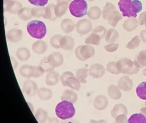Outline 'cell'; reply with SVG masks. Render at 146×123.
I'll use <instances>...</instances> for the list:
<instances>
[{
  "label": "cell",
  "mask_w": 146,
  "mask_h": 123,
  "mask_svg": "<svg viewBox=\"0 0 146 123\" xmlns=\"http://www.w3.org/2000/svg\"><path fill=\"white\" fill-rule=\"evenodd\" d=\"M55 5L54 3L49 4L46 6L45 9L46 19H48L52 21H54L58 17L55 15L54 8Z\"/></svg>",
  "instance_id": "cell-23"
},
{
  "label": "cell",
  "mask_w": 146,
  "mask_h": 123,
  "mask_svg": "<svg viewBox=\"0 0 146 123\" xmlns=\"http://www.w3.org/2000/svg\"><path fill=\"white\" fill-rule=\"evenodd\" d=\"M102 12L100 9L96 6L91 7L87 13V15L90 19L95 20L100 17Z\"/></svg>",
  "instance_id": "cell-24"
},
{
  "label": "cell",
  "mask_w": 146,
  "mask_h": 123,
  "mask_svg": "<svg viewBox=\"0 0 146 123\" xmlns=\"http://www.w3.org/2000/svg\"><path fill=\"white\" fill-rule=\"evenodd\" d=\"M75 45V41L73 38L70 36H63L60 42V48L65 50H70L73 49Z\"/></svg>",
  "instance_id": "cell-11"
},
{
  "label": "cell",
  "mask_w": 146,
  "mask_h": 123,
  "mask_svg": "<svg viewBox=\"0 0 146 123\" xmlns=\"http://www.w3.org/2000/svg\"><path fill=\"white\" fill-rule=\"evenodd\" d=\"M115 10H116V7L112 3L110 2L107 3L102 10V17L103 19L107 20L108 15L112 11Z\"/></svg>",
  "instance_id": "cell-32"
},
{
  "label": "cell",
  "mask_w": 146,
  "mask_h": 123,
  "mask_svg": "<svg viewBox=\"0 0 146 123\" xmlns=\"http://www.w3.org/2000/svg\"><path fill=\"white\" fill-rule=\"evenodd\" d=\"M66 87H68L73 90L78 91L81 88V82L75 76H71L66 79Z\"/></svg>",
  "instance_id": "cell-17"
},
{
  "label": "cell",
  "mask_w": 146,
  "mask_h": 123,
  "mask_svg": "<svg viewBox=\"0 0 146 123\" xmlns=\"http://www.w3.org/2000/svg\"><path fill=\"white\" fill-rule=\"evenodd\" d=\"M76 27L78 33L82 35H85L92 30V23L89 20L84 19L77 22Z\"/></svg>",
  "instance_id": "cell-6"
},
{
  "label": "cell",
  "mask_w": 146,
  "mask_h": 123,
  "mask_svg": "<svg viewBox=\"0 0 146 123\" xmlns=\"http://www.w3.org/2000/svg\"><path fill=\"white\" fill-rule=\"evenodd\" d=\"M23 32L22 30L13 29L10 30L7 34V40L11 42L17 43L22 40Z\"/></svg>",
  "instance_id": "cell-10"
},
{
  "label": "cell",
  "mask_w": 146,
  "mask_h": 123,
  "mask_svg": "<svg viewBox=\"0 0 146 123\" xmlns=\"http://www.w3.org/2000/svg\"><path fill=\"white\" fill-rule=\"evenodd\" d=\"M60 75L57 71H53L48 72L46 77L45 83L47 85L54 86L58 83L60 79Z\"/></svg>",
  "instance_id": "cell-12"
},
{
  "label": "cell",
  "mask_w": 146,
  "mask_h": 123,
  "mask_svg": "<svg viewBox=\"0 0 146 123\" xmlns=\"http://www.w3.org/2000/svg\"><path fill=\"white\" fill-rule=\"evenodd\" d=\"M38 97L43 101H48L52 97L53 92L50 89L41 87L38 89L37 92Z\"/></svg>",
  "instance_id": "cell-18"
},
{
  "label": "cell",
  "mask_w": 146,
  "mask_h": 123,
  "mask_svg": "<svg viewBox=\"0 0 146 123\" xmlns=\"http://www.w3.org/2000/svg\"><path fill=\"white\" fill-rule=\"evenodd\" d=\"M100 41V37L96 33H93L90 35L85 39L84 43L87 44L99 45Z\"/></svg>",
  "instance_id": "cell-31"
},
{
  "label": "cell",
  "mask_w": 146,
  "mask_h": 123,
  "mask_svg": "<svg viewBox=\"0 0 146 123\" xmlns=\"http://www.w3.org/2000/svg\"><path fill=\"white\" fill-rule=\"evenodd\" d=\"M95 50L91 45H79L75 51V56L79 60H86L94 54Z\"/></svg>",
  "instance_id": "cell-5"
},
{
  "label": "cell",
  "mask_w": 146,
  "mask_h": 123,
  "mask_svg": "<svg viewBox=\"0 0 146 123\" xmlns=\"http://www.w3.org/2000/svg\"><path fill=\"white\" fill-rule=\"evenodd\" d=\"M71 0H57V1L58 2H61V1H66L67 2V3L69 2Z\"/></svg>",
  "instance_id": "cell-46"
},
{
  "label": "cell",
  "mask_w": 146,
  "mask_h": 123,
  "mask_svg": "<svg viewBox=\"0 0 146 123\" xmlns=\"http://www.w3.org/2000/svg\"><path fill=\"white\" fill-rule=\"evenodd\" d=\"M127 122L129 123H146V117L143 114H134L128 119Z\"/></svg>",
  "instance_id": "cell-26"
},
{
  "label": "cell",
  "mask_w": 146,
  "mask_h": 123,
  "mask_svg": "<svg viewBox=\"0 0 146 123\" xmlns=\"http://www.w3.org/2000/svg\"><path fill=\"white\" fill-rule=\"evenodd\" d=\"M62 37L63 36L60 34H56L53 36L50 40V44L51 46L55 49L60 48V42Z\"/></svg>",
  "instance_id": "cell-34"
},
{
  "label": "cell",
  "mask_w": 146,
  "mask_h": 123,
  "mask_svg": "<svg viewBox=\"0 0 146 123\" xmlns=\"http://www.w3.org/2000/svg\"><path fill=\"white\" fill-rule=\"evenodd\" d=\"M48 0H28L31 4L36 6L43 7L47 3Z\"/></svg>",
  "instance_id": "cell-39"
},
{
  "label": "cell",
  "mask_w": 146,
  "mask_h": 123,
  "mask_svg": "<svg viewBox=\"0 0 146 123\" xmlns=\"http://www.w3.org/2000/svg\"><path fill=\"white\" fill-rule=\"evenodd\" d=\"M101 67L98 65H93L89 70V74L93 77L98 78L101 74Z\"/></svg>",
  "instance_id": "cell-33"
},
{
  "label": "cell",
  "mask_w": 146,
  "mask_h": 123,
  "mask_svg": "<svg viewBox=\"0 0 146 123\" xmlns=\"http://www.w3.org/2000/svg\"><path fill=\"white\" fill-rule=\"evenodd\" d=\"M72 15L76 18H81L87 14L88 4L85 0H73L69 7Z\"/></svg>",
  "instance_id": "cell-4"
},
{
  "label": "cell",
  "mask_w": 146,
  "mask_h": 123,
  "mask_svg": "<svg viewBox=\"0 0 146 123\" xmlns=\"http://www.w3.org/2000/svg\"><path fill=\"white\" fill-rule=\"evenodd\" d=\"M138 25V21L136 19H129L124 21L123 27L125 30L130 31L134 30Z\"/></svg>",
  "instance_id": "cell-29"
},
{
  "label": "cell",
  "mask_w": 146,
  "mask_h": 123,
  "mask_svg": "<svg viewBox=\"0 0 146 123\" xmlns=\"http://www.w3.org/2000/svg\"><path fill=\"white\" fill-rule=\"evenodd\" d=\"M123 17L135 18L142 9V4L139 0H119L118 3Z\"/></svg>",
  "instance_id": "cell-1"
},
{
  "label": "cell",
  "mask_w": 146,
  "mask_h": 123,
  "mask_svg": "<svg viewBox=\"0 0 146 123\" xmlns=\"http://www.w3.org/2000/svg\"><path fill=\"white\" fill-rule=\"evenodd\" d=\"M11 61L13 68L14 69H16L18 66L17 62V60L14 58L12 57H11Z\"/></svg>",
  "instance_id": "cell-43"
},
{
  "label": "cell",
  "mask_w": 146,
  "mask_h": 123,
  "mask_svg": "<svg viewBox=\"0 0 146 123\" xmlns=\"http://www.w3.org/2000/svg\"><path fill=\"white\" fill-rule=\"evenodd\" d=\"M38 90L37 84L31 79L26 80L23 85V91L28 96H34L37 93Z\"/></svg>",
  "instance_id": "cell-7"
},
{
  "label": "cell",
  "mask_w": 146,
  "mask_h": 123,
  "mask_svg": "<svg viewBox=\"0 0 146 123\" xmlns=\"http://www.w3.org/2000/svg\"><path fill=\"white\" fill-rule=\"evenodd\" d=\"M50 123H59V121L57 118H53L51 119L50 121Z\"/></svg>",
  "instance_id": "cell-45"
},
{
  "label": "cell",
  "mask_w": 146,
  "mask_h": 123,
  "mask_svg": "<svg viewBox=\"0 0 146 123\" xmlns=\"http://www.w3.org/2000/svg\"><path fill=\"white\" fill-rule=\"evenodd\" d=\"M73 76H75L74 73L70 71H66L63 73L62 74L60 75V79L61 81L62 85L64 87H66L65 83L66 79L69 77Z\"/></svg>",
  "instance_id": "cell-37"
},
{
  "label": "cell",
  "mask_w": 146,
  "mask_h": 123,
  "mask_svg": "<svg viewBox=\"0 0 146 123\" xmlns=\"http://www.w3.org/2000/svg\"><path fill=\"white\" fill-rule=\"evenodd\" d=\"M140 40L139 37L137 36L134 37L132 39L131 41L128 44L127 47L128 48H134V47H137L140 44Z\"/></svg>",
  "instance_id": "cell-41"
},
{
  "label": "cell",
  "mask_w": 146,
  "mask_h": 123,
  "mask_svg": "<svg viewBox=\"0 0 146 123\" xmlns=\"http://www.w3.org/2000/svg\"><path fill=\"white\" fill-rule=\"evenodd\" d=\"M16 56L19 60L21 61H26L31 56L30 51L29 49L25 47L19 48L16 52Z\"/></svg>",
  "instance_id": "cell-20"
},
{
  "label": "cell",
  "mask_w": 146,
  "mask_h": 123,
  "mask_svg": "<svg viewBox=\"0 0 146 123\" xmlns=\"http://www.w3.org/2000/svg\"><path fill=\"white\" fill-rule=\"evenodd\" d=\"M39 65L42 67L46 72L51 71H53L54 69V68L51 66L49 64L47 57H45V58H43L41 60Z\"/></svg>",
  "instance_id": "cell-35"
},
{
  "label": "cell",
  "mask_w": 146,
  "mask_h": 123,
  "mask_svg": "<svg viewBox=\"0 0 146 123\" xmlns=\"http://www.w3.org/2000/svg\"><path fill=\"white\" fill-rule=\"evenodd\" d=\"M46 7H35L31 9V14L32 16L36 18L43 17L46 19L45 13Z\"/></svg>",
  "instance_id": "cell-30"
},
{
  "label": "cell",
  "mask_w": 146,
  "mask_h": 123,
  "mask_svg": "<svg viewBox=\"0 0 146 123\" xmlns=\"http://www.w3.org/2000/svg\"><path fill=\"white\" fill-rule=\"evenodd\" d=\"M87 1H88L91 2L93 1H95V0H87Z\"/></svg>",
  "instance_id": "cell-47"
},
{
  "label": "cell",
  "mask_w": 146,
  "mask_h": 123,
  "mask_svg": "<svg viewBox=\"0 0 146 123\" xmlns=\"http://www.w3.org/2000/svg\"><path fill=\"white\" fill-rule=\"evenodd\" d=\"M78 99V95L75 91L67 89L64 91L60 97L61 101L65 100L74 103H76Z\"/></svg>",
  "instance_id": "cell-15"
},
{
  "label": "cell",
  "mask_w": 146,
  "mask_h": 123,
  "mask_svg": "<svg viewBox=\"0 0 146 123\" xmlns=\"http://www.w3.org/2000/svg\"><path fill=\"white\" fill-rule=\"evenodd\" d=\"M60 26L65 33H69L73 31L75 28V24L70 19H66L61 21Z\"/></svg>",
  "instance_id": "cell-19"
},
{
  "label": "cell",
  "mask_w": 146,
  "mask_h": 123,
  "mask_svg": "<svg viewBox=\"0 0 146 123\" xmlns=\"http://www.w3.org/2000/svg\"><path fill=\"white\" fill-rule=\"evenodd\" d=\"M136 92L139 98L146 101V82H142L139 84L137 87Z\"/></svg>",
  "instance_id": "cell-27"
},
{
  "label": "cell",
  "mask_w": 146,
  "mask_h": 123,
  "mask_svg": "<svg viewBox=\"0 0 146 123\" xmlns=\"http://www.w3.org/2000/svg\"><path fill=\"white\" fill-rule=\"evenodd\" d=\"M94 33L98 34L100 37L102 38L104 37L106 32V29L102 26H99L94 29L93 31Z\"/></svg>",
  "instance_id": "cell-38"
},
{
  "label": "cell",
  "mask_w": 146,
  "mask_h": 123,
  "mask_svg": "<svg viewBox=\"0 0 146 123\" xmlns=\"http://www.w3.org/2000/svg\"><path fill=\"white\" fill-rule=\"evenodd\" d=\"M47 58L50 65L54 68L60 66L64 61L63 55L59 52H54L50 54Z\"/></svg>",
  "instance_id": "cell-9"
},
{
  "label": "cell",
  "mask_w": 146,
  "mask_h": 123,
  "mask_svg": "<svg viewBox=\"0 0 146 123\" xmlns=\"http://www.w3.org/2000/svg\"><path fill=\"white\" fill-rule=\"evenodd\" d=\"M68 3L66 1L59 2L55 6L54 12L57 17L60 18L66 13L68 9Z\"/></svg>",
  "instance_id": "cell-16"
},
{
  "label": "cell",
  "mask_w": 146,
  "mask_h": 123,
  "mask_svg": "<svg viewBox=\"0 0 146 123\" xmlns=\"http://www.w3.org/2000/svg\"><path fill=\"white\" fill-rule=\"evenodd\" d=\"M145 27H146V23H145Z\"/></svg>",
  "instance_id": "cell-48"
},
{
  "label": "cell",
  "mask_w": 146,
  "mask_h": 123,
  "mask_svg": "<svg viewBox=\"0 0 146 123\" xmlns=\"http://www.w3.org/2000/svg\"><path fill=\"white\" fill-rule=\"evenodd\" d=\"M43 68L40 66H35V73L34 77L37 78L42 76L45 73Z\"/></svg>",
  "instance_id": "cell-40"
},
{
  "label": "cell",
  "mask_w": 146,
  "mask_h": 123,
  "mask_svg": "<svg viewBox=\"0 0 146 123\" xmlns=\"http://www.w3.org/2000/svg\"><path fill=\"white\" fill-rule=\"evenodd\" d=\"M27 30L30 36L36 39H42L46 34V24L40 20H33L29 22Z\"/></svg>",
  "instance_id": "cell-3"
},
{
  "label": "cell",
  "mask_w": 146,
  "mask_h": 123,
  "mask_svg": "<svg viewBox=\"0 0 146 123\" xmlns=\"http://www.w3.org/2000/svg\"><path fill=\"white\" fill-rule=\"evenodd\" d=\"M19 73L23 77L27 78L34 77L35 73V66L25 65L19 69Z\"/></svg>",
  "instance_id": "cell-14"
},
{
  "label": "cell",
  "mask_w": 146,
  "mask_h": 123,
  "mask_svg": "<svg viewBox=\"0 0 146 123\" xmlns=\"http://www.w3.org/2000/svg\"><path fill=\"white\" fill-rule=\"evenodd\" d=\"M118 36L117 32L114 29H110L108 32L107 36L106 37V40L107 42H111L114 41Z\"/></svg>",
  "instance_id": "cell-36"
},
{
  "label": "cell",
  "mask_w": 146,
  "mask_h": 123,
  "mask_svg": "<svg viewBox=\"0 0 146 123\" xmlns=\"http://www.w3.org/2000/svg\"><path fill=\"white\" fill-rule=\"evenodd\" d=\"M123 19L121 14L117 10H113L108 15L107 20L110 25L113 26H116L119 21Z\"/></svg>",
  "instance_id": "cell-21"
},
{
  "label": "cell",
  "mask_w": 146,
  "mask_h": 123,
  "mask_svg": "<svg viewBox=\"0 0 146 123\" xmlns=\"http://www.w3.org/2000/svg\"><path fill=\"white\" fill-rule=\"evenodd\" d=\"M18 16L19 19L25 21L31 19L32 17L31 8L28 7L22 8L18 13Z\"/></svg>",
  "instance_id": "cell-22"
},
{
  "label": "cell",
  "mask_w": 146,
  "mask_h": 123,
  "mask_svg": "<svg viewBox=\"0 0 146 123\" xmlns=\"http://www.w3.org/2000/svg\"><path fill=\"white\" fill-rule=\"evenodd\" d=\"M23 8V5L20 2L13 0H5L4 9L5 11L13 14L18 13Z\"/></svg>",
  "instance_id": "cell-8"
},
{
  "label": "cell",
  "mask_w": 146,
  "mask_h": 123,
  "mask_svg": "<svg viewBox=\"0 0 146 123\" xmlns=\"http://www.w3.org/2000/svg\"><path fill=\"white\" fill-rule=\"evenodd\" d=\"M141 36L143 42H146V31L143 30L141 32Z\"/></svg>",
  "instance_id": "cell-44"
},
{
  "label": "cell",
  "mask_w": 146,
  "mask_h": 123,
  "mask_svg": "<svg viewBox=\"0 0 146 123\" xmlns=\"http://www.w3.org/2000/svg\"><path fill=\"white\" fill-rule=\"evenodd\" d=\"M138 21L141 25L145 24L146 23V11L143 12L140 14L138 18Z\"/></svg>",
  "instance_id": "cell-42"
},
{
  "label": "cell",
  "mask_w": 146,
  "mask_h": 123,
  "mask_svg": "<svg viewBox=\"0 0 146 123\" xmlns=\"http://www.w3.org/2000/svg\"><path fill=\"white\" fill-rule=\"evenodd\" d=\"M32 49L35 54H41L45 53L47 50V44L43 40H39L33 43Z\"/></svg>",
  "instance_id": "cell-13"
},
{
  "label": "cell",
  "mask_w": 146,
  "mask_h": 123,
  "mask_svg": "<svg viewBox=\"0 0 146 123\" xmlns=\"http://www.w3.org/2000/svg\"><path fill=\"white\" fill-rule=\"evenodd\" d=\"M88 70L87 68H79L77 71L76 77L81 83H85L87 82L86 78L88 75Z\"/></svg>",
  "instance_id": "cell-28"
},
{
  "label": "cell",
  "mask_w": 146,
  "mask_h": 123,
  "mask_svg": "<svg viewBox=\"0 0 146 123\" xmlns=\"http://www.w3.org/2000/svg\"><path fill=\"white\" fill-rule=\"evenodd\" d=\"M35 116L37 121L40 123H44L48 118L47 112L41 108H39L35 114Z\"/></svg>",
  "instance_id": "cell-25"
},
{
  "label": "cell",
  "mask_w": 146,
  "mask_h": 123,
  "mask_svg": "<svg viewBox=\"0 0 146 123\" xmlns=\"http://www.w3.org/2000/svg\"><path fill=\"white\" fill-rule=\"evenodd\" d=\"M55 112L58 118L64 120L74 117L76 114V109L73 103L63 100L56 105Z\"/></svg>",
  "instance_id": "cell-2"
}]
</instances>
